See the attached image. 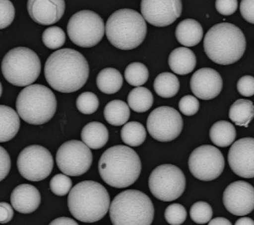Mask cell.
<instances>
[{
  "label": "cell",
  "instance_id": "cell-45",
  "mask_svg": "<svg viewBox=\"0 0 254 225\" xmlns=\"http://www.w3.org/2000/svg\"><path fill=\"white\" fill-rule=\"evenodd\" d=\"M49 225H79L74 219L68 217H60L50 222Z\"/></svg>",
  "mask_w": 254,
  "mask_h": 225
},
{
  "label": "cell",
  "instance_id": "cell-35",
  "mask_svg": "<svg viewBox=\"0 0 254 225\" xmlns=\"http://www.w3.org/2000/svg\"><path fill=\"white\" fill-rule=\"evenodd\" d=\"M78 110L83 114H92L99 107V99L94 93L84 92L77 98Z\"/></svg>",
  "mask_w": 254,
  "mask_h": 225
},
{
  "label": "cell",
  "instance_id": "cell-32",
  "mask_svg": "<svg viewBox=\"0 0 254 225\" xmlns=\"http://www.w3.org/2000/svg\"><path fill=\"white\" fill-rule=\"evenodd\" d=\"M149 71L146 65L141 62H132L125 70V79L128 84L137 87L143 86L148 81Z\"/></svg>",
  "mask_w": 254,
  "mask_h": 225
},
{
  "label": "cell",
  "instance_id": "cell-4",
  "mask_svg": "<svg viewBox=\"0 0 254 225\" xmlns=\"http://www.w3.org/2000/svg\"><path fill=\"white\" fill-rule=\"evenodd\" d=\"M203 46L210 60L217 64L230 65L243 56L246 50V38L237 26L221 23L208 30Z\"/></svg>",
  "mask_w": 254,
  "mask_h": 225
},
{
  "label": "cell",
  "instance_id": "cell-11",
  "mask_svg": "<svg viewBox=\"0 0 254 225\" xmlns=\"http://www.w3.org/2000/svg\"><path fill=\"white\" fill-rule=\"evenodd\" d=\"M20 174L30 181L47 178L53 169V158L50 151L39 145L26 147L16 161Z\"/></svg>",
  "mask_w": 254,
  "mask_h": 225
},
{
  "label": "cell",
  "instance_id": "cell-43",
  "mask_svg": "<svg viewBox=\"0 0 254 225\" xmlns=\"http://www.w3.org/2000/svg\"><path fill=\"white\" fill-rule=\"evenodd\" d=\"M240 11L245 21L254 24V0H242Z\"/></svg>",
  "mask_w": 254,
  "mask_h": 225
},
{
  "label": "cell",
  "instance_id": "cell-48",
  "mask_svg": "<svg viewBox=\"0 0 254 225\" xmlns=\"http://www.w3.org/2000/svg\"><path fill=\"white\" fill-rule=\"evenodd\" d=\"M1 95H2V85L0 83V97H1Z\"/></svg>",
  "mask_w": 254,
  "mask_h": 225
},
{
  "label": "cell",
  "instance_id": "cell-15",
  "mask_svg": "<svg viewBox=\"0 0 254 225\" xmlns=\"http://www.w3.org/2000/svg\"><path fill=\"white\" fill-rule=\"evenodd\" d=\"M182 13L180 0H142L141 15L145 22L154 27H167L174 24Z\"/></svg>",
  "mask_w": 254,
  "mask_h": 225
},
{
  "label": "cell",
  "instance_id": "cell-13",
  "mask_svg": "<svg viewBox=\"0 0 254 225\" xmlns=\"http://www.w3.org/2000/svg\"><path fill=\"white\" fill-rule=\"evenodd\" d=\"M189 170L199 180L211 181L220 177L225 168V158L219 149L211 145L196 148L188 161Z\"/></svg>",
  "mask_w": 254,
  "mask_h": 225
},
{
  "label": "cell",
  "instance_id": "cell-6",
  "mask_svg": "<svg viewBox=\"0 0 254 225\" xmlns=\"http://www.w3.org/2000/svg\"><path fill=\"white\" fill-rule=\"evenodd\" d=\"M110 217L114 225H151L154 206L146 194L128 190L120 193L113 200Z\"/></svg>",
  "mask_w": 254,
  "mask_h": 225
},
{
  "label": "cell",
  "instance_id": "cell-36",
  "mask_svg": "<svg viewBox=\"0 0 254 225\" xmlns=\"http://www.w3.org/2000/svg\"><path fill=\"white\" fill-rule=\"evenodd\" d=\"M71 184V179L67 175L57 174L51 178L49 187L54 195L63 197L70 192Z\"/></svg>",
  "mask_w": 254,
  "mask_h": 225
},
{
  "label": "cell",
  "instance_id": "cell-19",
  "mask_svg": "<svg viewBox=\"0 0 254 225\" xmlns=\"http://www.w3.org/2000/svg\"><path fill=\"white\" fill-rule=\"evenodd\" d=\"M28 12L37 24L49 26L58 23L65 9L64 0H29Z\"/></svg>",
  "mask_w": 254,
  "mask_h": 225
},
{
  "label": "cell",
  "instance_id": "cell-8",
  "mask_svg": "<svg viewBox=\"0 0 254 225\" xmlns=\"http://www.w3.org/2000/svg\"><path fill=\"white\" fill-rule=\"evenodd\" d=\"M3 77L16 87H28L38 79L41 72L39 56L26 47H16L9 50L1 63Z\"/></svg>",
  "mask_w": 254,
  "mask_h": 225
},
{
  "label": "cell",
  "instance_id": "cell-14",
  "mask_svg": "<svg viewBox=\"0 0 254 225\" xmlns=\"http://www.w3.org/2000/svg\"><path fill=\"white\" fill-rule=\"evenodd\" d=\"M147 129L156 141L171 142L182 133L183 118L178 110L169 106H160L149 114Z\"/></svg>",
  "mask_w": 254,
  "mask_h": 225
},
{
  "label": "cell",
  "instance_id": "cell-21",
  "mask_svg": "<svg viewBox=\"0 0 254 225\" xmlns=\"http://www.w3.org/2000/svg\"><path fill=\"white\" fill-rule=\"evenodd\" d=\"M203 37V29L201 25L192 18L184 20L176 28V38L181 45L185 47H193L200 43Z\"/></svg>",
  "mask_w": 254,
  "mask_h": 225
},
{
  "label": "cell",
  "instance_id": "cell-33",
  "mask_svg": "<svg viewBox=\"0 0 254 225\" xmlns=\"http://www.w3.org/2000/svg\"><path fill=\"white\" fill-rule=\"evenodd\" d=\"M42 41L49 49H59L65 42V33L60 27H50L43 32Z\"/></svg>",
  "mask_w": 254,
  "mask_h": 225
},
{
  "label": "cell",
  "instance_id": "cell-7",
  "mask_svg": "<svg viewBox=\"0 0 254 225\" xmlns=\"http://www.w3.org/2000/svg\"><path fill=\"white\" fill-rule=\"evenodd\" d=\"M15 106L20 118L30 124L40 125L48 122L56 114L58 102L49 88L34 84L21 91Z\"/></svg>",
  "mask_w": 254,
  "mask_h": 225
},
{
  "label": "cell",
  "instance_id": "cell-23",
  "mask_svg": "<svg viewBox=\"0 0 254 225\" xmlns=\"http://www.w3.org/2000/svg\"><path fill=\"white\" fill-rule=\"evenodd\" d=\"M20 116L12 108L0 105V143L12 140L20 129Z\"/></svg>",
  "mask_w": 254,
  "mask_h": 225
},
{
  "label": "cell",
  "instance_id": "cell-2",
  "mask_svg": "<svg viewBox=\"0 0 254 225\" xmlns=\"http://www.w3.org/2000/svg\"><path fill=\"white\" fill-rule=\"evenodd\" d=\"M140 157L128 146L118 145L108 148L101 155L98 170L102 180L117 189L128 187L141 174Z\"/></svg>",
  "mask_w": 254,
  "mask_h": 225
},
{
  "label": "cell",
  "instance_id": "cell-44",
  "mask_svg": "<svg viewBox=\"0 0 254 225\" xmlns=\"http://www.w3.org/2000/svg\"><path fill=\"white\" fill-rule=\"evenodd\" d=\"M13 217V209L6 202H0V223H8Z\"/></svg>",
  "mask_w": 254,
  "mask_h": 225
},
{
  "label": "cell",
  "instance_id": "cell-18",
  "mask_svg": "<svg viewBox=\"0 0 254 225\" xmlns=\"http://www.w3.org/2000/svg\"><path fill=\"white\" fill-rule=\"evenodd\" d=\"M190 88L194 95L202 100H211L220 95L223 90L221 74L210 67L196 70L190 81Z\"/></svg>",
  "mask_w": 254,
  "mask_h": 225
},
{
  "label": "cell",
  "instance_id": "cell-46",
  "mask_svg": "<svg viewBox=\"0 0 254 225\" xmlns=\"http://www.w3.org/2000/svg\"><path fill=\"white\" fill-rule=\"evenodd\" d=\"M208 225H232L230 220L224 217H217L214 219H211L208 223Z\"/></svg>",
  "mask_w": 254,
  "mask_h": 225
},
{
  "label": "cell",
  "instance_id": "cell-16",
  "mask_svg": "<svg viewBox=\"0 0 254 225\" xmlns=\"http://www.w3.org/2000/svg\"><path fill=\"white\" fill-rule=\"evenodd\" d=\"M223 203L233 215L245 216L254 210V187L244 180L234 181L226 187Z\"/></svg>",
  "mask_w": 254,
  "mask_h": 225
},
{
  "label": "cell",
  "instance_id": "cell-30",
  "mask_svg": "<svg viewBox=\"0 0 254 225\" xmlns=\"http://www.w3.org/2000/svg\"><path fill=\"white\" fill-rule=\"evenodd\" d=\"M153 104L152 93L144 87L133 89L128 96V106L135 112L143 113L151 108Z\"/></svg>",
  "mask_w": 254,
  "mask_h": 225
},
{
  "label": "cell",
  "instance_id": "cell-3",
  "mask_svg": "<svg viewBox=\"0 0 254 225\" xmlns=\"http://www.w3.org/2000/svg\"><path fill=\"white\" fill-rule=\"evenodd\" d=\"M67 206L70 214L77 220L94 223L101 220L110 210L111 198L99 182L84 180L68 193Z\"/></svg>",
  "mask_w": 254,
  "mask_h": 225
},
{
  "label": "cell",
  "instance_id": "cell-34",
  "mask_svg": "<svg viewBox=\"0 0 254 225\" xmlns=\"http://www.w3.org/2000/svg\"><path fill=\"white\" fill-rule=\"evenodd\" d=\"M213 215L211 206L206 202H196L190 209V217L197 224L208 223Z\"/></svg>",
  "mask_w": 254,
  "mask_h": 225
},
{
  "label": "cell",
  "instance_id": "cell-1",
  "mask_svg": "<svg viewBox=\"0 0 254 225\" xmlns=\"http://www.w3.org/2000/svg\"><path fill=\"white\" fill-rule=\"evenodd\" d=\"M44 74L52 89L62 93H72L86 84L89 64L79 51L70 48L60 49L47 58Z\"/></svg>",
  "mask_w": 254,
  "mask_h": 225
},
{
  "label": "cell",
  "instance_id": "cell-41",
  "mask_svg": "<svg viewBox=\"0 0 254 225\" xmlns=\"http://www.w3.org/2000/svg\"><path fill=\"white\" fill-rule=\"evenodd\" d=\"M238 7L237 0H216L215 8L223 15L233 14Z\"/></svg>",
  "mask_w": 254,
  "mask_h": 225
},
{
  "label": "cell",
  "instance_id": "cell-27",
  "mask_svg": "<svg viewBox=\"0 0 254 225\" xmlns=\"http://www.w3.org/2000/svg\"><path fill=\"white\" fill-rule=\"evenodd\" d=\"M230 119L237 125L248 126L254 118V104L250 100L238 99L235 101L229 110Z\"/></svg>",
  "mask_w": 254,
  "mask_h": 225
},
{
  "label": "cell",
  "instance_id": "cell-42",
  "mask_svg": "<svg viewBox=\"0 0 254 225\" xmlns=\"http://www.w3.org/2000/svg\"><path fill=\"white\" fill-rule=\"evenodd\" d=\"M11 161L6 150L0 146V181L3 180L9 173Z\"/></svg>",
  "mask_w": 254,
  "mask_h": 225
},
{
  "label": "cell",
  "instance_id": "cell-9",
  "mask_svg": "<svg viewBox=\"0 0 254 225\" xmlns=\"http://www.w3.org/2000/svg\"><path fill=\"white\" fill-rule=\"evenodd\" d=\"M105 25L102 17L91 10H81L72 15L67 24L70 41L83 48L97 45L103 38Z\"/></svg>",
  "mask_w": 254,
  "mask_h": 225
},
{
  "label": "cell",
  "instance_id": "cell-29",
  "mask_svg": "<svg viewBox=\"0 0 254 225\" xmlns=\"http://www.w3.org/2000/svg\"><path fill=\"white\" fill-rule=\"evenodd\" d=\"M154 91L162 98H172L180 90L179 79L172 72H162L154 80Z\"/></svg>",
  "mask_w": 254,
  "mask_h": 225
},
{
  "label": "cell",
  "instance_id": "cell-40",
  "mask_svg": "<svg viewBox=\"0 0 254 225\" xmlns=\"http://www.w3.org/2000/svg\"><path fill=\"white\" fill-rule=\"evenodd\" d=\"M237 90L244 97H251L254 95V78L251 76H244L240 78L237 83Z\"/></svg>",
  "mask_w": 254,
  "mask_h": 225
},
{
  "label": "cell",
  "instance_id": "cell-17",
  "mask_svg": "<svg viewBox=\"0 0 254 225\" xmlns=\"http://www.w3.org/2000/svg\"><path fill=\"white\" fill-rule=\"evenodd\" d=\"M228 161L235 174L254 178V138H243L233 143Z\"/></svg>",
  "mask_w": 254,
  "mask_h": 225
},
{
  "label": "cell",
  "instance_id": "cell-37",
  "mask_svg": "<svg viewBox=\"0 0 254 225\" xmlns=\"http://www.w3.org/2000/svg\"><path fill=\"white\" fill-rule=\"evenodd\" d=\"M165 218L171 225L183 224L187 218V211L181 204H172L165 211Z\"/></svg>",
  "mask_w": 254,
  "mask_h": 225
},
{
  "label": "cell",
  "instance_id": "cell-24",
  "mask_svg": "<svg viewBox=\"0 0 254 225\" xmlns=\"http://www.w3.org/2000/svg\"><path fill=\"white\" fill-rule=\"evenodd\" d=\"M83 143L89 149H100L106 145L110 139L107 127L98 121H92L87 123L81 133Z\"/></svg>",
  "mask_w": 254,
  "mask_h": 225
},
{
  "label": "cell",
  "instance_id": "cell-25",
  "mask_svg": "<svg viewBox=\"0 0 254 225\" xmlns=\"http://www.w3.org/2000/svg\"><path fill=\"white\" fill-rule=\"evenodd\" d=\"M122 73L113 67L102 69L97 76L96 84L98 89L107 95H113L118 93L123 86Z\"/></svg>",
  "mask_w": 254,
  "mask_h": 225
},
{
  "label": "cell",
  "instance_id": "cell-20",
  "mask_svg": "<svg viewBox=\"0 0 254 225\" xmlns=\"http://www.w3.org/2000/svg\"><path fill=\"white\" fill-rule=\"evenodd\" d=\"M41 203L39 191L32 184H20L10 195L12 209L22 214H30L38 209Z\"/></svg>",
  "mask_w": 254,
  "mask_h": 225
},
{
  "label": "cell",
  "instance_id": "cell-12",
  "mask_svg": "<svg viewBox=\"0 0 254 225\" xmlns=\"http://www.w3.org/2000/svg\"><path fill=\"white\" fill-rule=\"evenodd\" d=\"M93 162L91 149L83 142L72 140L64 143L57 152V163L64 175L80 176L86 173Z\"/></svg>",
  "mask_w": 254,
  "mask_h": 225
},
{
  "label": "cell",
  "instance_id": "cell-28",
  "mask_svg": "<svg viewBox=\"0 0 254 225\" xmlns=\"http://www.w3.org/2000/svg\"><path fill=\"white\" fill-rule=\"evenodd\" d=\"M130 107L122 100L108 102L104 108V118L112 125H124L129 120Z\"/></svg>",
  "mask_w": 254,
  "mask_h": 225
},
{
  "label": "cell",
  "instance_id": "cell-39",
  "mask_svg": "<svg viewBox=\"0 0 254 225\" xmlns=\"http://www.w3.org/2000/svg\"><path fill=\"white\" fill-rule=\"evenodd\" d=\"M179 109L184 115L192 116L196 114L199 110V101L195 96H184L183 98H181L179 102Z\"/></svg>",
  "mask_w": 254,
  "mask_h": 225
},
{
  "label": "cell",
  "instance_id": "cell-38",
  "mask_svg": "<svg viewBox=\"0 0 254 225\" xmlns=\"http://www.w3.org/2000/svg\"><path fill=\"white\" fill-rule=\"evenodd\" d=\"M14 6L8 0H0V30L7 28L14 18Z\"/></svg>",
  "mask_w": 254,
  "mask_h": 225
},
{
  "label": "cell",
  "instance_id": "cell-47",
  "mask_svg": "<svg viewBox=\"0 0 254 225\" xmlns=\"http://www.w3.org/2000/svg\"><path fill=\"white\" fill-rule=\"evenodd\" d=\"M235 225H254V220L249 217H242L236 221Z\"/></svg>",
  "mask_w": 254,
  "mask_h": 225
},
{
  "label": "cell",
  "instance_id": "cell-26",
  "mask_svg": "<svg viewBox=\"0 0 254 225\" xmlns=\"http://www.w3.org/2000/svg\"><path fill=\"white\" fill-rule=\"evenodd\" d=\"M211 142L217 147H228L232 145L236 139L235 126L226 120H220L212 124L209 130Z\"/></svg>",
  "mask_w": 254,
  "mask_h": 225
},
{
  "label": "cell",
  "instance_id": "cell-5",
  "mask_svg": "<svg viewBox=\"0 0 254 225\" xmlns=\"http://www.w3.org/2000/svg\"><path fill=\"white\" fill-rule=\"evenodd\" d=\"M108 41L121 50L140 46L147 34V25L141 13L133 9H120L108 17L105 25Z\"/></svg>",
  "mask_w": 254,
  "mask_h": 225
},
{
  "label": "cell",
  "instance_id": "cell-10",
  "mask_svg": "<svg viewBox=\"0 0 254 225\" xmlns=\"http://www.w3.org/2000/svg\"><path fill=\"white\" fill-rule=\"evenodd\" d=\"M151 194L163 202H172L183 195L186 189V177L179 167L162 164L154 168L148 180Z\"/></svg>",
  "mask_w": 254,
  "mask_h": 225
},
{
  "label": "cell",
  "instance_id": "cell-22",
  "mask_svg": "<svg viewBox=\"0 0 254 225\" xmlns=\"http://www.w3.org/2000/svg\"><path fill=\"white\" fill-rule=\"evenodd\" d=\"M196 56L187 47H179L173 50L169 56V65L173 72L185 76L193 71L196 66Z\"/></svg>",
  "mask_w": 254,
  "mask_h": 225
},
{
  "label": "cell",
  "instance_id": "cell-31",
  "mask_svg": "<svg viewBox=\"0 0 254 225\" xmlns=\"http://www.w3.org/2000/svg\"><path fill=\"white\" fill-rule=\"evenodd\" d=\"M121 137L123 142L131 147H138L142 145L146 139V129L137 121H131L126 123L122 130Z\"/></svg>",
  "mask_w": 254,
  "mask_h": 225
}]
</instances>
